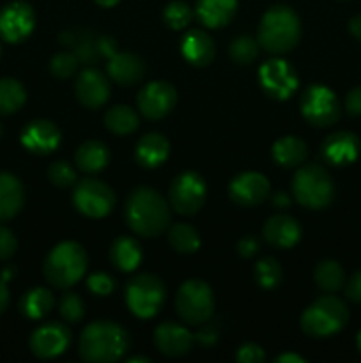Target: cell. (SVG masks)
Returning a JSON list of instances; mask_svg holds the SVG:
<instances>
[{
    "label": "cell",
    "mask_w": 361,
    "mask_h": 363,
    "mask_svg": "<svg viewBox=\"0 0 361 363\" xmlns=\"http://www.w3.org/2000/svg\"><path fill=\"white\" fill-rule=\"evenodd\" d=\"M35 27V13L30 4L14 0L0 11V38L7 43L25 41Z\"/></svg>",
    "instance_id": "obj_15"
},
{
    "label": "cell",
    "mask_w": 361,
    "mask_h": 363,
    "mask_svg": "<svg viewBox=\"0 0 361 363\" xmlns=\"http://www.w3.org/2000/svg\"><path fill=\"white\" fill-rule=\"evenodd\" d=\"M258 250H260V241L255 236H244L237 243V254L244 259L253 257Z\"/></svg>",
    "instance_id": "obj_45"
},
{
    "label": "cell",
    "mask_w": 361,
    "mask_h": 363,
    "mask_svg": "<svg viewBox=\"0 0 361 363\" xmlns=\"http://www.w3.org/2000/svg\"><path fill=\"white\" fill-rule=\"evenodd\" d=\"M301 234H303V230H301L299 222L289 215L271 216L262 229L264 240L271 247L282 248V250L296 247L301 240Z\"/></svg>",
    "instance_id": "obj_21"
},
{
    "label": "cell",
    "mask_w": 361,
    "mask_h": 363,
    "mask_svg": "<svg viewBox=\"0 0 361 363\" xmlns=\"http://www.w3.org/2000/svg\"><path fill=\"white\" fill-rule=\"evenodd\" d=\"M255 280H257L258 286L265 291L276 289V287L282 284V266L276 259L273 257H264L255 264Z\"/></svg>",
    "instance_id": "obj_35"
},
{
    "label": "cell",
    "mask_w": 361,
    "mask_h": 363,
    "mask_svg": "<svg viewBox=\"0 0 361 363\" xmlns=\"http://www.w3.org/2000/svg\"><path fill=\"white\" fill-rule=\"evenodd\" d=\"M14 273H16V268L14 266H7V268H4L2 275H0V280H4V282H9V280L14 279Z\"/></svg>",
    "instance_id": "obj_53"
},
{
    "label": "cell",
    "mask_w": 361,
    "mask_h": 363,
    "mask_svg": "<svg viewBox=\"0 0 361 363\" xmlns=\"http://www.w3.org/2000/svg\"><path fill=\"white\" fill-rule=\"evenodd\" d=\"M345 110L350 116H361V87H354L347 92Z\"/></svg>",
    "instance_id": "obj_47"
},
{
    "label": "cell",
    "mask_w": 361,
    "mask_h": 363,
    "mask_svg": "<svg viewBox=\"0 0 361 363\" xmlns=\"http://www.w3.org/2000/svg\"><path fill=\"white\" fill-rule=\"evenodd\" d=\"M25 202V188L14 174L0 172V222L14 218Z\"/></svg>",
    "instance_id": "obj_25"
},
{
    "label": "cell",
    "mask_w": 361,
    "mask_h": 363,
    "mask_svg": "<svg viewBox=\"0 0 361 363\" xmlns=\"http://www.w3.org/2000/svg\"><path fill=\"white\" fill-rule=\"evenodd\" d=\"M292 194L303 208L324 209L335 199V184L324 167L310 163L297 169L292 179Z\"/></svg>",
    "instance_id": "obj_5"
},
{
    "label": "cell",
    "mask_w": 361,
    "mask_h": 363,
    "mask_svg": "<svg viewBox=\"0 0 361 363\" xmlns=\"http://www.w3.org/2000/svg\"><path fill=\"white\" fill-rule=\"evenodd\" d=\"M73 206L88 218H105L115 208V194L103 181L85 177L74 183Z\"/></svg>",
    "instance_id": "obj_9"
},
{
    "label": "cell",
    "mask_w": 361,
    "mask_h": 363,
    "mask_svg": "<svg viewBox=\"0 0 361 363\" xmlns=\"http://www.w3.org/2000/svg\"><path fill=\"white\" fill-rule=\"evenodd\" d=\"M21 145L32 155H50L60 145L62 135L59 126L52 121L35 119L30 121L27 126L21 130Z\"/></svg>",
    "instance_id": "obj_18"
},
{
    "label": "cell",
    "mask_w": 361,
    "mask_h": 363,
    "mask_svg": "<svg viewBox=\"0 0 361 363\" xmlns=\"http://www.w3.org/2000/svg\"><path fill=\"white\" fill-rule=\"evenodd\" d=\"M74 163L81 172H101L110 163V149L99 140H87L76 149Z\"/></svg>",
    "instance_id": "obj_28"
},
{
    "label": "cell",
    "mask_w": 361,
    "mask_h": 363,
    "mask_svg": "<svg viewBox=\"0 0 361 363\" xmlns=\"http://www.w3.org/2000/svg\"><path fill=\"white\" fill-rule=\"evenodd\" d=\"M360 149L361 144L356 135L350 133V131H336L322 142L321 152L326 163L343 167L356 162L357 156H360Z\"/></svg>",
    "instance_id": "obj_20"
},
{
    "label": "cell",
    "mask_w": 361,
    "mask_h": 363,
    "mask_svg": "<svg viewBox=\"0 0 361 363\" xmlns=\"http://www.w3.org/2000/svg\"><path fill=\"white\" fill-rule=\"evenodd\" d=\"M218 337H219V326L214 325V323H205L204 328H200V332L195 335L197 342L204 347H211L218 342Z\"/></svg>",
    "instance_id": "obj_44"
},
{
    "label": "cell",
    "mask_w": 361,
    "mask_h": 363,
    "mask_svg": "<svg viewBox=\"0 0 361 363\" xmlns=\"http://www.w3.org/2000/svg\"><path fill=\"white\" fill-rule=\"evenodd\" d=\"M193 340L195 339L190 333V330H186L184 326L172 321L161 323L154 330L156 350L168 358H179L190 353L191 346H193Z\"/></svg>",
    "instance_id": "obj_19"
},
{
    "label": "cell",
    "mask_w": 361,
    "mask_h": 363,
    "mask_svg": "<svg viewBox=\"0 0 361 363\" xmlns=\"http://www.w3.org/2000/svg\"><path fill=\"white\" fill-rule=\"evenodd\" d=\"M271 191L268 177L258 172H243L234 177L229 184V195L232 202L241 208H255L268 199Z\"/></svg>",
    "instance_id": "obj_16"
},
{
    "label": "cell",
    "mask_w": 361,
    "mask_h": 363,
    "mask_svg": "<svg viewBox=\"0 0 361 363\" xmlns=\"http://www.w3.org/2000/svg\"><path fill=\"white\" fill-rule=\"evenodd\" d=\"M258 50H260V45H258L257 39L250 38V35H241L230 43L229 55L234 62L250 64L257 59Z\"/></svg>",
    "instance_id": "obj_37"
},
{
    "label": "cell",
    "mask_w": 361,
    "mask_h": 363,
    "mask_svg": "<svg viewBox=\"0 0 361 363\" xmlns=\"http://www.w3.org/2000/svg\"><path fill=\"white\" fill-rule=\"evenodd\" d=\"M87 287L92 294H96V296H108V294H112L113 289H115V280H113V277H110L108 273L105 272L92 273L87 279Z\"/></svg>",
    "instance_id": "obj_41"
},
{
    "label": "cell",
    "mask_w": 361,
    "mask_h": 363,
    "mask_svg": "<svg viewBox=\"0 0 361 363\" xmlns=\"http://www.w3.org/2000/svg\"><path fill=\"white\" fill-rule=\"evenodd\" d=\"M237 6V0H197L195 16L204 27L222 28L234 20Z\"/></svg>",
    "instance_id": "obj_24"
},
{
    "label": "cell",
    "mask_w": 361,
    "mask_h": 363,
    "mask_svg": "<svg viewBox=\"0 0 361 363\" xmlns=\"http://www.w3.org/2000/svg\"><path fill=\"white\" fill-rule=\"evenodd\" d=\"M306 155V144L299 137H292V135L278 138L273 145V160L283 169H294V167L303 165Z\"/></svg>",
    "instance_id": "obj_29"
},
{
    "label": "cell",
    "mask_w": 361,
    "mask_h": 363,
    "mask_svg": "<svg viewBox=\"0 0 361 363\" xmlns=\"http://www.w3.org/2000/svg\"><path fill=\"white\" fill-rule=\"evenodd\" d=\"M53 305H55V298H53L52 291L46 287H34L21 296L18 307H20L23 318L30 319V321H39L52 312Z\"/></svg>",
    "instance_id": "obj_30"
},
{
    "label": "cell",
    "mask_w": 361,
    "mask_h": 363,
    "mask_svg": "<svg viewBox=\"0 0 361 363\" xmlns=\"http://www.w3.org/2000/svg\"><path fill=\"white\" fill-rule=\"evenodd\" d=\"M108 74L112 80H115L119 85L138 84L145 74V62L131 52H117L115 55L108 59Z\"/></svg>",
    "instance_id": "obj_23"
},
{
    "label": "cell",
    "mask_w": 361,
    "mask_h": 363,
    "mask_svg": "<svg viewBox=\"0 0 361 363\" xmlns=\"http://www.w3.org/2000/svg\"><path fill=\"white\" fill-rule=\"evenodd\" d=\"M276 363H304L303 357H299V354H294V353H283L280 354V357L275 358Z\"/></svg>",
    "instance_id": "obj_51"
},
{
    "label": "cell",
    "mask_w": 361,
    "mask_h": 363,
    "mask_svg": "<svg viewBox=\"0 0 361 363\" xmlns=\"http://www.w3.org/2000/svg\"><path fill=\"white\" fill-rule=\"evenodd\" d=\"M130 335L113 321H96L84 328L78 354L87 363H113L126 354Z\"/></svg>",
    "instance_id": "obj_2"
},
{
    "label": "cell",
    "mask_w": 361,
    "mask_h": 363,
    "mask_svg": "<svg viewBox=\"0 0 361 363\" xmlns=\"http://www.w3.org/2000/svg\"><path fill=\"white\" fill-rule=\"evenodd\" d=\"M94 2L101 7H113V6H117L120 0H94Z\"/></svg>",
    "instance_id": "obj_54"
},
{
    "label": "cell",
    "mask_w": 361,
    "mask_h": 363,
    "mask_svg": "<svg viewBox=\"0 0 361 363\" xmlns=\"http://www.w3.org/2000/svg\"><path fill=\"white\" fill-rule=\"evenodd\" d=\"M205 199H207V184L200 174L188 170L179 174L170 184V208H173V211L179 215L191 216L198 213L204 208Z\"/></svg>",
    "instance_id": "obj_10"
},
{
    "label": "cell",
    "mask_w": 361,
    "mask_h": 363,
    "mask_svg": "<svg viewBox=\"0 0 361 363\" xmlns=\"http://www.w3.org/2000/svg\"><path fill=\"white\" fill-rule=\"evenodd\" d=\"M124 300L131 314L140 319H151L165 305L166 287L159 277L152 273H138L127 280Z\"/></svg>",
    "instance_id": "obj_7"
},
{
    "label": "cell",
    "mask_w": 361,
    "mask_h": 363,
    "mask_svg": "<svg viewBox=\"0 0 361 363\" xmlns=\"http://www.w3.org/2000/svg\"><path fill=\"white\" fill-rule=\"evenodd\" d=\"M349 321V308L340 298L322 296L315 300L301 315V330L308 337L322 339L331 337L345 328Z\"/></svg>",
    "instance_id": "obj_6"
},
{
    "label": "cell",
    "mask_w": 361,
    "mask_h": 363,
    "mask_svg": "<svg viewBox=\"0 0 361 363\" xmlns=\"http://www.w3.org/2000/svg\"><path fill=\"white\" fill-rule=\"evenodd\" d=\"M191 20H193V9L183 0H173L163 11V21L172 30L186 28L191 23Z\"/></svg>",
    "instance_id": "obj_36"
},
{
    "label": "cell",
    "mask_w": 361,
    "mask_h": 363,
    "mask_svg": "<svg viewBox=\"0 0 361 363\" xmlns=\"http://www.w3.org/2000/svg\"><path fill=\"white\" fill-rule=\"evenodd\" d=\"M78 101L88 110H98L110 99V82L96 67H85L74 82Z\"/></svg>",
    "instance_id": "obj_17"
},
{
    "label": "cell",
    "mask_w": 361,
    "mask_h": 363,
    "mask_svg": "<svg viewBox=\"0 0 361 363\" xmlns=\"http://www.w3.org/2000/svg\"><path fill=\"white\" fill-rule=\"evenodd\" d=\"M356 346H357V350H360V353H361V330H360V333H357V337H356Z\"/></svg>",
    "instance_id": "obj_56"
},
{
    "label": "cell",
    "mask_w": 361,
    "mask_h": 363,
    "mask_svg": "<svg viewBox=\"0 0 361 363\" xmlns=\"http://www.w3.org/2000/svg\"><path fill=\"white\" fill-rule=\"evenodd\" d=\"M127 363H151V358H145V357H131L126 360Z\"/></svg>",
    "instance_id": "obj_55"
},
{
    "label": "cell",
    "mask_w": 361,
    "mask_h": 363,
    "mask_svg": "<svg viewBox=\"0 0 361 363\" xmlns=\"http://www.w3.org/2000/svg\"><path fill=\"white\" fill-rule=\"evenodd\" d=\"M2 133H4V128H2V123H0V137H2Z\"/></svg>",
    "instance_id": "obj_57"
},
{
    "label": "cell",
    "mask_w": 361,
    "mask_h": 363,
    "mask_svg": "<svg viewBox=\"0 0 361 363\" xmlns=\"http://www.w3.org/2000/svg\"><path fill=\"white\" fill-rule=\"evenodd\" d=\"M177 103V91L168 82H149L140 89L137 105L142 116L149 121H159L168 116Z\"/></svg>",
    "instance_id": "obj_13"
},
{
    "label": "cell",
    "mask_w": 361,
    "mask_h": 363,
    "mask_svg": "<svg viewBox=\"0 0 361 363\" xmlns=\"http://www.w3.org/2000/svg\"><path fill=\"white\" fill-rule=\"evenodd\" d=\"M27 101V91L14 78H0V116L16 113Z\"/></svg>",
    "instance_id": "obj_32"
},
{
    "label": "cell",
    "mask_w": 361,
    "mask_h": 363,
    "mask_svg": "<svg viewBox=\"0 0 361 363\" xmlns=\"http://www.w3.org/2000/svg\"><path fill=\"white\" fill-rule=\"evenodd\" d=\"M170 144L161 133H147L134 147V160L144 169H156L168 158Z\"/></svg>",
    "instance_id": "obj_26"
},
{
    "label": "cell",
    "mask_w": 361,
    "mask_h": 363,
    "mask_svg": "<svg viewBox=\"0 0 361 363\" xmlns=\"http://www.w3.org/2000/svg\"><path fill=\"white\" fill-rule=\"evenodd\" d=\"M124 218L137 236L158 238L170 225V206L165 197L152 188H134L126 199Z\"/></svg>",
    "instance_id": "obj_1"
},
{
    "label": "cell",
    "mask_w": 361,
    "mask_h": 363,
    "mask_svg": "<svg viewBox=\"0 0 361 363\" xmlns=\"http://www.w3.org/2000/svg\"><path fill=\"white\" fill-rule=\"evenodd\" d=\"M349 32L353 34L354 39H357L361 43V16H354L349 21Z\"/></svg>",
    "instance_id": "obj_52"
},
{
    "label": "cell",
    "mask_w": 361,
    "mask_h": 363,
    "mask_svg": "<svg viewBox=\"0 0 361 363\" xmlns=\"http://www.w3.org/2000/svg\"><path fill=\"white\" fill-rule=\"evenodd\" d=\"M177 315L186 325H205L214 312V294L207 282L190 279L179 287L176 296Z\"/></svg>",
    "instance_id": "obj_8"
},
{
    "label": "cell",
    "mask_w": 361,
    "mask_h": 363,
    "mask_svg": "<svg viewBox=\"0 0 361 363\" xmlns=\"http://www.w3.org/2000/svg\"><path fill=\"white\" fill-rule=\"evenodd\" d=\"M59 312L64 321L71 323V325H76V323H80L84 319V300L76 293H64L62 298H60Z\"/></svg>",
    "instance_id": "obj_38"
},
{
    "label": "cell",
    "mask_w": 361,
    "mask_h": 363,
    "mask_svg": "<svg viewBox=\"0 0 361 363\" xmlns=\"http://www.w3.org/2000/svg\"><path fill=\"white\" fill-rule=\"evenodd\" d=\"M273 206L278 209H287L290 206V197L285 191H278V194H275V197H273Z\"/></svg>",
    "instance_id": "obj_49"
},
{
    "label": "cell",
    "mask_w": 361,
    "mask_h": 363,
    "mask_svg": "<svg viewBox=\"0 0 361 363\" xmlns=\"http://www.w3.org/2000/svg\"><path fill=\"white\" fill-rule=\"evenodd\" d=\"M258 82L265 94L276 101H285L297 89V74L287 60L271 59L258 69Z\"/></svg>",
    "instance_id": "obj_12"
},
{
    "label": "cell",
    "mask_w": 361,
    "mask_h": 363,
    "mask_svg": "<svg viewBox=\"0 0 361 363\" xmlns=\"http://www.w3.org/2000/svg\"><path fill=\"white\" fill-rule=\"evenodd\" d=\"M71 332L64 323L46 321L32 332L28 347L32 354L41 360L57 358L69 347Z\"/></svg>",
    "instance_id": "obj_14"
},
{
    "label": "cell",
    "mask_w": 361,
    "mask_h": 363,
    "mask_svg": "<svg viewBox=\"0 0 361 363\" xmlns=\"http://www.w3.org/2000/svg\"><path fill=\"white\" fill-rule=\"evenodd\" d=\"M264 360H265L264 350L253 342L243 344L236 353V362L239 363H260Z\"/></svg>",
    "instance_id": "obj_43"
},
{
    "label": "cell",
    "mask_w": 361,
    "mask_h": 363,
    "mask_svg": "<svg viewBox=\"0 0 361 363\" xmlns=\"http://www.w3.org/2000/svg\"><path fill=\"white\" fill-rule=\"evenodd\" d=\"M301 113L315 128H329L340 119V103L324 85H310L301 96Z\"/></svg>",
    "instance_id": "obj_11"
},
{
    "label": "cell",
    "mask_w": 361,
    "mask_h": 363,
    "mask_svg": "<svg viewBox=\"0 0 361 363\" xmlns=\"http://www.w3.org/2000/svg\"><path fill=\"white\" fill-rule=\"evenodd\" d=\"M168 243L179 254H195L200 248V234L188 223H176L168 230Z\"/></svg>",
    "instance_id": "obj_34"
},
{
    "label": "cell",
    "mask_w": 361,
    "mask_h": 363,
    "mask_svg": "<svg viewBox=\"0 0 361 363\" xmlns=\"http://www.w3.org/2000/svg\"><path fill=\"white\" fill-rule=\"evenodd\" d=\"M138 124H140L138 113L127 105H115L105 113L106 130L115 135H131L137 131Z\"/></svg>",
    "instance_id": "obj_31"
},
{
    "label": "cell",
    "mask_w": 361,
    "mask_h": 363,
    "mask_svg": "<svg viewBox=\"0 0 361 363\" xmlns=\"http://www.w3.org/2000/svg\"><path fill=\"white\" fill-rule=\"evenodd\" d=\"M110 262L113 268L122 273H131L140 266L142 262V247L134 238L119 236L110 245Z\"/></svg>",
    "instance_id": "obj_27"
},
{
    "label": "cell",
    "mask_w": 361,
    "mask_h": 363,
    "mask_svg": "<svg viewBox=\"0 0 361 363\" xmlns=\"http://www.w3.org/2000/svg\"><path fill=\"white\" fill-rule=\"evenodd\" d=\"M7 307H9V289H7V284L0 280V314L6 312Z\"/></svg>",
    "instance_id": "obj_50"
},
{
    "label": "cell",
    "mask_w": 361,
    "mask_h": 363,
    "mask_svg": "<svg viewBox=\"0 0 361 363\" xmlns=\"http://www.w3.org/2000/svg\"><path fill=\"white\" fill-rule=\"evenodd\" d=\"M301 39V21L296 11L289 6H273L262 16L257 30L260 48L271 55L290 52Z\"/></svg>",
    "instance_id": "obj_3"
},
{
    "label": "cell",
    "mask_w": 361,
    "mask_h": 363,
    "mask_svg": "<svg viewBox=\"0 0 361 363\" xmlns=\"http://www.w3.org/2000/svg\"><path fill=\"white\" fill-rule=\"evenodd\" d=\"M180 53L191 66L205 67L214 59L216 46L207 32L193 28L180 41Z\"/></svg>",
    "instance_id": "obj_22"
},
{
    "label": "cell",
    "mask_w": 361,
    "mask_h": 363,
    "mask_svg": "<svg viewBox=\"0 0 361 363\" xmlns=\"http://www.w3.org/2000/svg\"><path fill=\"white\" fill-rule=\"evenodd\" d=\"M87 266L88 257L85 248L76 241H62L46 255L42 275L55 289H69L85 275Z\"/></svg>",
    "instance_id": "obj_4"
},
{
    "label": "cell",
    "mask_w": 361,
    "mask_h": 363,
    "mask_svg": "<svg viewBox=\"0 0 361 363\" xmlns=\"http://www.w3.org/2000/svg\"><path fill=\"white\" fill-rule=\"evenodd\" d=\"M18 250V240L7 227L0 225V261H9Z\"/></svg>",
    "instance_id": "obj_42"
},
{
    "label": "cell",
    "mask_w": 361,
    "mask_h": 363,
    "mask_svg": "<svg viewBox=\"0 0 361 363\" xmlns=\"http://www.w3.org/2000/svg\"><path fill=\"white\" fill-rule=\"evenodd\" d=\"M314 279L319 289L326 293H336L345 284V272L336 261H322L315 268Z\"/></svg>",
    "instance_id": "obj_33"
},
{
    "label": "cell",
    "mask_w": 361,
    "mask_h": 363,
    "mask_svg": "<svg viewBox=\"0 0 361 363\" xmlns=\"http://www.w3.org/2000/svg\"><path fill=\"white\" fill-rule=\"evenodd\" d=\"M345 296L354 303H361V269L354 273L345 284Z\"/></svg>",
    "instance_id": "obj_46"
},
{
    "label": "cell",
    "mask_w": 361,
    "mask_h": 363,
    "mask_svg": "<svg viewBox=\"0 0 361 363\" xmlns=\"http://www.w3.org/2000/svg\"><path fill=\"white\" fill-rule=\"evenodd\" d=\"M48 179L50 183L55 184L57 188H67L73 186L76 183V170L69 165L67 162H55L50 165L48 169Z\"/></svg>",
    "instance_id": "obj_40"
},
{
    "label": "cell",
    "mask_w": 361,
    "mask_h": 363,
    "mask_svg": "<svg viewBox=\"0 0 361 363\" xmlns=\"http://www.w3.org/2000/svg\"><path fill=\"white\" fill-rule=\"evenodd\" d=\"M98 48L101 57L110 59V57H113L117 53V43L110 35H101V38H98Z\"/></svg>",
    "instance_id": "obj_48"
},
{
    "label": "cell",
    "mask_w": 361,
    "mask_h": 363,
    "mask_svg": "<svg viewBox=\"0 0 361 363\" xmlns=\"http://www.w3.org/2000/svg\"><path fill=\"white\" fill-rule=\"evenodd\" d=\"M78 64H80V60H78V57L73 52H62L52 57V60H50V71L59 80H66V78L73 77L76 73Z\"/></svg>",
    "instance_id": "obj_39"
}]
</instances>
